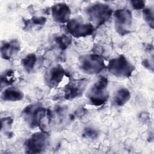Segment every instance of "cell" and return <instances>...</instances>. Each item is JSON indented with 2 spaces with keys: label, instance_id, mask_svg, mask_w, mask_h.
I'll return each instance as SVG.
<instances>
[{
  "label": "cell",
  "instance_id": "1",
  "mask_svg": "<svg viewBox=\"0 0 154 154\" xmlns=\"http://www.w3.org/2000/svg\"><path fill=\"white\" fill-rule=\"evenodd\" d=\"M108 84L107 78L100 76L88 89L86 96L91 104L100 106L107 101L109 97Z\"/></svg>",
  "mask_w": 154,
  "mask_h": 154
},
{
  "label": "cell",
  "instance_id": "2",
  "mask_svg": "<svg viewBox=\"0 0 154 154\" xmlns=\"http://www.w3.org/2000/svg\"><path fill=\"white\" fill-rule=\"evenodd\" d=\"M50 112L41 103H35L28 105L22 111L24 120L31 128L40 126L46 116Z\"/></svg>",
  "mask_w": 154,
  "mask_h": 154
},
{
  "label": "cell",
  "instance_id": "3",
  "mask_svg": "<svg viewBox=\"0 0 154 154\" xmlns=\"http://www.w3.org/2000/svg\"><path fill=\"white\" fill-rule=\"evenodd\" d=\"M78 65L83 72L88 75L97 74L105 67L103 58L96 54H85L80 56Z\"/></svg>",
  "mask_w": 154,
  "mask_h": 154
},
{
  "label": "cell",
  "instance_id": "4",
  "mask_svg": "<svg viewBox=\"0 0 154 154\" xmlns=\"http://www.w3.org/2000/svg\"><path fill=\"white\" fill-rule=\"evenodd\" d=\"M108 71L117 78H129L135 70L134 66L123 55L111 60L108 64Z\"/></svg>",
  "mask_w": 154,
  "mask_h": 154
},
{
  "label": "cell",
  "instance_id": "5",
  "mask_svg": "<svg viewBox=\"0 0 154 154\" xmlns=\"http://www.w3.org/2000/svg\"><path fill=\"white\" fill-rule=\"evenodd\" d=\"M112 12L109 5L102 3H96L87 9L88 17L95 25L96 28H98L106 22L111 17Z\"/></svg>",
  "mask_w": 154,
  "mask_h": 154
},
{
  "label": "cell",
  "instance_id": "6",
  "mask_svg": "<svg viewBox=\"0 0 154 154\" xmlns=\"http://www.w3.org/2000/svg\"><path fill=\"white\" fill-rule=\"evenodd\" d=\"M49 136L43 131L35 132L26 140L25 150L26 153H39L44 152L49 144Z\"/></svg>",
  "mask_w": 154,
  "mask_h": 154
},
{
  "label": "cell",
  "instance_id": "7",
  "mask_svg": "<svg viewBox=\"0 0 154 154\" xmlns=\"http://www.w3.org/2000/svg\"><path fill=\"white\" fill-rule=\"evenodd\" d=\"M115 29L120 35H124L131 32L132 24V12L128 9H118L114 13Z\"/></svg>",
  "mask_w": 154,
  "mask_h": 154
},
{
  "label": "cell",
  "instance_id": "8",
  "mask_svg": "<svg viewBox=\"0 0 154 154\" xmlns=\"http://www.w3.org/2000/svg\"><path fill=\"white\" fill-rule=\"evenodd\" d=\"M66 28L68 32L76 38L90 35L94 30V27L92 23H84L76 19L69 20L67 22Z\"/></svg>",
  "mask_w": 154,
  "mask_h": 154
},
{
  "label": "cell",
  "instance_id": "9",
  "mask_svg": "<svg viewBox=\"0 0 154 154\" xmlns=\"http://www.w3.org/2000/svg\"><path fill=\"white\" fill-rule=\"evenodd\" d=\"M88 83V81L86 78L70 81L64 89L65 99L72 100L81 96L86 90Z\"/></svg>",
  "mask_w": 154,
  "mask_h": 154
},
{
  "label": "cell",
  "instance_id": "10",
  "mask_svg": "<svg viewBox=\"0 0 154 154\" xmlns=\"http://www.w3.org/2000/svg\"><path fill=\"white\" fill-rule=\"evenodd\" d=\"M66 72L60 64L50 68L45 75V81L46 85L51 88L57 87L62 81Z\"/></svg>",
  "mask_w": 154,
  "mask_h": 154
},
{
  "label": "cell",
  "instance_id": "11",
  "mask_svg": "<svg viewBox=\"0 0 154 154\" xmlns=\"http://www.w3.org/2000/svg\"><path fill=\"white\" fill-rule=\"evenodd\" d=\"M51 13L54 20L60 23H67L71 14L69 7L65 3H58L51 7Z\"/></svg>",
  "mask_w": 154,
  "mask_h": 154
},
{
  "label": "cell",
  "instance_id": "12",
  "mask_svg": "<svg viewBox=\"0 0 154 154\" xmlns=\"http://www.w3.org/2000/svg\"><path fill=\"white\" fill-rule=\"evenodd\" d=\"M20 50V45L17 39L5 42L1 48V57L4 60H10L15 56Z\"/></svg>",
  "mask_w": 154,
  "mask_h": 154
},
{
  "label": "cell",
  "instance_id": "13",
  "mask_svg": "<svg viewBox=\"0 0 154 154\" xmlns=\"http://www.w3.org/2000/svg\"><path fill=\"white\" fill-rule=\"evenodd\" d=\"M23 97V93L19 89L10 87L5 88L1 93V99L4 101L17 102L21 100Z\"/></svg>",
  "mask_w": 154,
  "mask_h": 154
},
{
  "label": "cell",
  "instance_id": "14",
  "mask_svg": "<svg viewBox=\"0 0 154 154\" xmlns=\"http://www.w3.org/2000/svg\"><path fill=\"white\" fill-rule=\"evenodd\" d=\"M131 99V93L126 88L119 89L114 94L113 97V103L114 105L121 106L126 104Z\"/></svg>",
  "mask_w": 154,
  "mask_h": 154
},
{
  "label": "cell",
  "instance_id": "15",
  "mask_svg": "<svg viewBox=\"0 0 154 154\" xmlns=\"http://www.w3.org/2000/svg\"><path fill=\"white\" fill-rule=\"evenodd\" d=\"M37 61V57L35 54L31 53L27 55L22 60V64L25 70L28 73H31L33 71Z\"/></svg>",
  "mask_w": 154,
  "mask_h": 154
},
{
  "label": "cell",
  "instance_id": "16",
  "mask_svg": "<svg viewBox=\"0 0 154 154\" xmlns=\"http://www.w3.org/2000/svg\"><path fill=\"white\" fill-rule=\"evenodd\" d=\"M1 87H2L3 86H7V85H10L11 84H13L14 81V72L8 70L4 73H3L1 75Z\"/></svg>",
  "mask_w": 154,
  "mask_h": 154
},
{
  "label": "cell",
  "instance_id": "17",
  "mask_svg": "<svg viewBox=\"0 0 154 154\" xmlns=\"http://www.w3.org/2000/svg\"><path fill=\"white\" fill-rule=\"evenodd\" d=\"M55 40L59 48L62 50L67 49L72 42V38L70 37L65 35L57 37L55 38Z\"/></svg>",
  "mask_w": 154,
  "mask_h": 154
},
{
  "label": "cell",
  "instance_id": "18",
  "mask_svg": "<svg viewBox=\"0 0 154 154\" xmlns=\"http://www.w3.org/2000/svg\"><path fill=\"white\" fill-rule=\"evenodd\" d=\"M143 15L145 21L152 28H153L154 17L153 10L150 8H144L143 10Z\"/></svg>",
  "mask_w": 154,
  "mask_h": 154
},
{
  "label": "cell",
  "instance_id": "19",
  "mask_svg": "<svg viewBox=\"0 0 154 154\" xmlns=\"http://www.w3.org/2000/svg\"><path fill=\"white\" fill-rule=\"evenodd\" d=\"M46 22V18L42 16V17H34L31 20H27L25 23V28H29L32 26L38 25L42 26Z\"/></svg>",
  "mask_w": 154,
  "mask_h": 154
},
{
  "label": "cell",
  "instance_id": "20",
  "mask_svg": "<svg viewBox=\"0 0 154 154\" xmlns=\"http://www.w3.org/2000/svg\"><path fill=\"white\" fill-rule=\"evenodd\" d=\"M83 135L87 138H89L90 139L93 140V139H95L97 138L98 134L94 129L88 127L84 129Z\"/></svg>",
  "mask_w": 154,
  "mask_h": 154
},
{
  "label": "cell",
  "instance_id": "21",
  "mask_svg": "<svg viewBox=\"0 0 154 154\" xmlns=\"http://www.w3.org/2000/svg\"><path fill=\"white\" fill-rule=\"evenodd\" d=\"M13 120L11 117H4L1 119V123H2V128L1 130H8L11 128L12 123H13Z\"/></svg>",
  "mask_w": 154,
  "mask_h": 154
},
{
  "label": "cell",
  "instance_id": "22",
  "mask_svg": "<svg viewBox=\"0 0 154 154\" xmlns=\"http://www.w3.org/2000/svg\"><path fill=\"white\" fill-rule=\"evenodd\" d=\"M131 3L133 8L135 10H141L144 9L145 7V1L142 0H134L131 1Z\"/></svg>",
  "mask_w": 154,
  "mask_h": 154
}]
</instances>
